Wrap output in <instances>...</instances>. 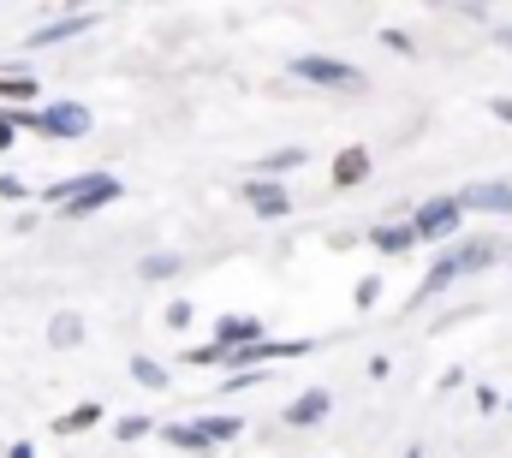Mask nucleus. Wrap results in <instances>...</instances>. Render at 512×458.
Returning <instances> with one entry per match:
<instances>
[{"mask_svg": "<svg viewBox=\"0 0 512 458\" xmlns=\"http://www.w3.org/2000/svg\"><path fill=\"white\" fill-rule=\"evenodd\" d=\"M495 262V238H471V244H459V250H447L435 268H429V292H441V286H453L459 274H471V268H489Z\"/></svg>", "mask_w": 512, "mask_h": 458, "instance_id": "f257e3e1", "label": "nucleus"}, {"mask_svg": "<svg viewBox=\"0 0 512 458\" xmlns=\"http://www.w3.org/2000/svg\"><path fill=\"white\" fill-rule=\"evenodd\" d=\"M292 72H298L304 84H328V90H364V72H358V66H340V60H322V54H304V60H292Z\"/></svg>", "mask_w": 512, "mask_h": 458, "instance_id": "f03ea898", "label": "nucleus"}, {"mask_svg": "<svg viewBox=\"0 0 512 458\" xmlns=\"http://www.w3.org/2000/svg\"><path fill=\"white\" fill-rule=\"evenodd\" d=\"M120 197V185L102 173V179H72V185H60L54 191V203H66L72 215H90V209H102V203H114Z\"/></svg>", "mask_w": 512, "mask_h": 458, "instance_id": "7ed1b4c3", "label": "nucleus"}, {"mask_svg": "<svg viewBox=\"0 0 512 458\" xmlns=\"http://www.w3.org/2000/svg\"><path fill=\"white\" fill-rule=\"evenodd\" d=\"M459 197H435V203H423L417 209V221H411V232L417 238H447V232H459Z\"/></svg>", "mask_w": 512, "mask_h": 458, "instance_id": "20e7f679", "label": "nucleus"}, {"mask_svg": "<svg viewBox=\"0 0 512 458\" xmlns=\"http://www.w3.org/2000/svg\"><path fill=\"white\" fill-rule=\"evenodd\" d=\"M24 125H36L42 137H84L90 114L84 108H42V114H24Z\"/></svg>", "mask_w": 512, "mask_h": 458, "instance_id": "39448f33", "label": "nucleus"}, {"mask_svg": "<svg viewBox=\"0 0 512 458\" xmlns=\"http://www.w3.org/2000/svg\"><path fill=\"white\" fill-rule=\"evenodd\" d=\"M328 405H334L328 393H304V399L286 411V423H292V429H310V423H322V417H328Z\"/></svg>", "mask_w": 512, "mask_h": 458, "instance_id": "423d86ee", "label": "nucleus"}, {"mask_svg": "<svg viewBox=\"0 0 512 458\" xmlns=\"http://www.w3.org/2000/svg\"><path fill=\"white\" fill-rule=\"evenodd\" d=\"M459 209H512V185H477L459 197Z\"/></svg>", "mask_w": 512, "mask_h": 458, "instance_id": "0eeeda50", "label": "nucleus"}, {"mask_svg": "<svg viewBox=\"0 0 512 458\" xmlns=\"http://www.w3.org/2000/svg\"><path fill=\"white\" fill-rule=\"evenodd\" d=\"M364 173H370V149H346L334 161V185H364Z\"/></svg>", "mask_w": 512, "mask_h": 458, "instance_id": "6e6552de", "label": "nucleus"}, {"mask_svg": "<svg viewBox=\"0 0 512 458\" xmlns=\"http://www.w3.org/2000/svg\"><path fill=\"white\" fill-rule=\"evenodd\" d=\"M245 197H251L256 215H286V191H280V185H251Z\"/></svg>", "mask_w": 512, "mask_h": 458, "instance_id": "1a4fd4ad", "label": "nucleus"}, {"mask_svg": "<svg viewBox=\"0 0 512 458\" xmlns=\"http://www.w3.org/2000/svg\"><path fill=\"white\" fill-rule=\"evenodd\" d=\"M256 334H262V328H256L251 316H227V322H221V345H245V340H256Z\"/></svg>", "mask_w": 512, "mask_h": 458, "instance_id": "9d476101", "label": "nucleus"}, {"mask_svg": "<svg viewBox=\"0 0 512 458\" xmlns=\"http://www.w3.org/2000/svg\"><path fill=\"white\" fill-rule=\"evenodd\" d=\"M376 244H382V250H411V244H417V232H411V227H382V232H376Z\"/></svg>", "mask_w": 512, "mask_h": 458, "instance_id": "9b49d317", "label": "nucleus"}, {"mask_svg": "<svg viewBox=\"0 0 512 458\" xmlns=\"http://www.w3.org/2000/svg\"><path fill=\"white\" fill-rule=\"evenodd\" d=\"M78 30H90V18H66V24H54V30H42L36 42H66V36H78Z\"/></svg>", "mask_w": 512, "mask_h": 458, "instance_id": "f8f14e48", "label": "nucleus"}, {"mask_svg": "<svg viewBox=\"0 0 512 458\" xmlns=\"http://www.w3.org/2000/svg\"><path fill=\"white\" fill-rule=\"evenodd\" d=\"M131 375H137V381H143V387H167V375H161V369H155V363H149V357H137V369H131Z\"/></svg>", "mask_w": 512, "mask_h": 458, "instance_id": "ddd939ff", "label": "nucleus"}, {"mask_svg": "<svg viewBox=\"0 0 512 458\" xmlns=\"http://www.w3.org/2000/svg\"><path fill=\"white\" fill-rule=\"evenodd\" d=\"M78 340V316H60V322H54V345H72Z\"/></svg>", "mask_w": 512, "mask_h": 458, "instance_id": "4468645a", "label": "nucleus"}, {"mask_svg": "<svg viewBox=\"0 0 512 458\" xmlns=\"http://www.w3.org/2000/svg\"><path fill=\"white\" fill-rule=\"evenodd\" d=\"M90 423H96V405H84V411H72V417H66L60 429H90Z\"/></svg>", "mask_w": 512, "mask_h": 458, "instance_id": "2eb2a0df", "label": "nucleus"}, {"mask_svg": "<svg viewBox=\"0 0 512 458\" xmlns=\"http://www.w3.org/2000/svg\"><path fill=\"white\" fill-rule=\"evenodd\" d=\"M6 143H12V125H6V119H0V149H6Z\"/></svg>", "mask_w": 512, "mask_h": 458, "instance_id": "dca6fc26", "label": "nucleus"}]
</instances>
